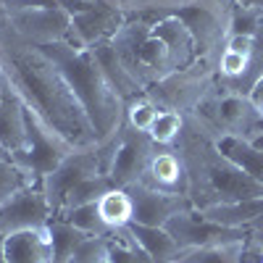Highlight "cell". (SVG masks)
<instances>
[{
    "label": "cell",
    "mask_w": 263,
    "mask_h": 263,
    "mask_svg": "<svg viewBox=\"0 0 263 263\" xmlns=\"http://www.w3.org/2000/svg\"><path fill=\"white\" fill-rule=\"evenodd\" d=\"M6 8V6H3ZM0 69L11 95L24 105L29 124L58 142L66 153L95 150V129L42 48L21 40L0 13Z\"/></svg>",
    "instance_id": "1"
},
{
    "label": "cell",
    "mask_w": 263,
    "mask_h": 263,
    "mask_svg": "<svg viewBox=\"0 0 263 263\" xmlns=\"http://www.w3.org/2000/svg\"><path fill=\"white\" fill-rule=\"evenodd\" d=\"M177 147L187 166V197L192 200L195 211L216 203L263 197V184L250 179L242 168H237L227 156H221L213 145V137L205 135L190 116Z\"/></svg>",
    "instance_id": "2"
},
{
    "label": "cell",
    "mask_w": 263,
    "mask_h": 263,
    "mask_svg": "<svg viewBox=\"0 0 263 263\" xmlns=\"http://www.w3.org/2000/svg\"><path fill=\"white\" fill-rule=\"evenodd\" d=\"M42 53L55 63V69L61 71L69 90L74 92L77 103L82 105L87 119H90L95 137H98V147L114 142L124 126L126 103L119 98V92L100 71L92 50L66 40V42H55V45H45Z\"/></svg>",
    "instance_id": "3"
},
{
    "label": "cell",
    "mask_w": 263,
    "mask_h": 263,
    "mask_svg": "<svg viewBox=\"0 0 263 263\" xmlns=\"http://www.w3.org/2000/svg\"><path fill=\"white\" fill-rule=\"evenodd\" d=\"M216 90V61L213 58H197L187 69H179L161 82H156L145 92L161 111H195L200 100Z\"/></svg>",
    "instance_id": "4"
},
{
    "label": "cell",
    "mask_w": 263,
    "mask_h": 263,
    "mask_svg": "<svg viewBox=\"0 0 263 263\" xmlns=\"http://www.w3.org/2000/svg\"><path fill=\"white\" fill-rule=\"evenodd\" d=\"M3 18L21 40L37 48L66 42L71 32V11L63 6H37L34 0L6 3Z\"/></svg>",
    "instance_id": "5"
},
{
    "label": "cell",
    "mask_w": 263,
    "mask_h": 263,
    "mask_svg": "<svg viewBox=\"0 0 263 263\" xmlns=\"http://www.w3.org/2000/svg\"><path fill=\"white\" fill-rule=\"evenodd\" d=\"M153 150L156 142L145 132H135L124 124L114 142L98 147L100 171L114 182V187H132L142 179Z\"/></svg>",
    "instance_id": "6"
},
{
    "label": "cell",
    "mask_w": 263,
    "mask_h": 263,
    "mask_svg": "<svg viewBox=\"0 0 263 263\" xmlns=\"http://www.w3.org/2000/svg\"><path fill=\"white\" fill-rule=\"evenodd\" d=\"M53 218V211L48 205V197L42 192V184H29L11 195L0 205V237H8L13 232L24 229H40L48 227Z\"/></svg>",
    "instance_id": "7"
},
{
    "label": "cell",
    "mask_w": 263,
    "mask_h": 263,
    "mask_svg": "<svg viewBox=\"0 0 263 263\" xmlns=\"http://www.w3.org/2000/svg\"><path fill=\"white\" fill-rule=\"evenodd\" d=\"M95 174H103L100 171V158H98V147L95 150H77L71 156H66L50 174L40 179L42 184V192L48 197V205L53 211V218L58 216L61 211V203L63 197L69 195V190L74 184H79L82 179L87 177H95Z\"/></svg>",
    "instance_id": "8"
},
{
    "label": "cell",
    "mask_w": 263,
    "mask_h": 263,
    "mask_svg": "<svg viewBox=\"0 0 263 263\" xmlns=\"http://www.w3.org/2000/svg\"><path fill=\"white\" fill-rule=\"evenodd\" d=\"M126 21L129 18L119 8H114L111 3H105V0H92V3H87L84 8L71 11L69 42L82 45V48H92L103 40H111Z\"/></svg>",
    "instance_id": "9"
},
{
    "label": "cell",
    "mask_w": 263,
    "mask_h": 263,
    "mask_svg": "<svg viewBox=\"0 0 263 263\" xmlns=\"http://www.w3.org/2000/svg\"><path fill=\"white\" fill-rule=\"evenodd\" d=\"M166 232L177 239L179 248H208V245H221V242H237V239H248L245 229H229L221 224H213L203 218L195 208L177 213L166 221Z\"/></svg>",
    "instance_id": "10"
},
{
    "label": "cell",
    "mask_w": 263,
    "mask_h": 263,
    "mask_svg": "<svg viewBox=\"0 0 263 263\" xmlns=\"http://www.w3.org/2000/svg\"><path fill=\"white\" fill-rule=\"evenodd\" d=\"M126 190L132 192V200H135V224L166 227L168 218L192 208V200L187 195L163 192V190H156V187H147L142 182L132 184Z\"/></svg>",
    "instance_id": "11"
},
{
    "label": "cell",
    "mask_w": 263,
    "mask_h": 263,
    "mask_svg": "<svg viewBox=\"0 0 263 263\" xmlns=\"http://www.w3.org/2000/svg\"><path fill=\"white\" fill-rule=\"evenodd\" d=\"M142 184L147 187H156V190H163V192H177V195H187V187H190V179H187V166H184V158L179 147H158L153 150L150 156V163L142 174Z\"/></svg>",
    "instance_id": "12"
},
{
    "label": "cell",
    "mask_w": 263,
    "mask_h": 263,
    "mask_svg": "<svg viewBox=\"0 0 263 263\" xmlns=\"http://www.w3.org/2000/svg\"><path fill=\"white\" fill-rule=\"evenodd\" d=\"M0 255L3 263H55L50 229L40 227L0 237Z\"/></svg>",
    "instance_id": "13"
},
{
    "label": "cell",
    "mask_w": 263,
    "mask_h": 263,
    "mask_svg": "<svg viewBox=\"0 0 263 263\" xmlns=\"http://www.w3.org/2000/svg\"><path fill=\"white\" fill-rule=\"evenodd\" d=\"M0 142L13 153V158L29 153V116L11 90L0 100Z\"/></svg>",
    "instance_id": "14"
},
{
    "label": "cell",
    "mask_w": 263,
    "mask_h": 263,
    "mask_svg": "<svg viewBox=\"0 0 263 263\" xmlns=\"http://www.w3.org/2000/svg\"><path fill=\"white\" fill-rule=\"evenodd\" d=\"M213 145L237 168H242L250 179H255V182L263 184V150L253 140L239 137V135H218L213 140Z\"/></svg>",
    "instance_id": "15"
},
{
    "label": "cell",
    "mask_w": 263,
    "mask_h": 263,
    "mask_svg": "<svg viewBox=\"0 0 263 263\" xmlns=\"http://www.w3.org/2000/svg\"><path fill=\"white\" fill-rule=\"evenodd\" d=\"M203 218L213 224H221L229 229H250V224L263 213V197H248V200H229V203H216L208 208L197 211Z\"/></svg>",
    "instance_id": "16"
},
{
    "label": "cell",
    "mask_w": 263,
    "mask_h": 263,
    "mask_svg": "<svg viewBox=\"0 0 263 263\" xmlns=\"http://www.w3.org/2000/svg\"><path fill=\"white\" fill-rule=\"evenodd\" d=\"M90 50H92V55H95V61H98V66H100V71L105 74V79L111 82V87L119 92V98H121L124 103H129L132 98L142 95V90H140V87L132 82V77L124 71V66H121V61H119V55H116V50H114V42H111V40L98 42V45H92Z\"/></svg>",
    "instance_id": "17"
},
{
    "label": "cell",
    "mask_w": 263,
    "mask_h": 263,
    "mask_svg": "<svg viewBox=\"0 0 263 263\" xmlns=\"http://www.w3.org/2000/svg\"><path fill=\"white\" fill-rule=\"evenodd\" d=\"M98 213L103 218V224L108 232L126 229L129 224H135V200L126 187H111L100 200H98Z\"/></svg>",
    "instance_id": "18"
},
{
    "label": "cell",
    "mask_w": 263,
    "mask_h": 263,
    "mask_svg": "<svg viewBox=\"0 0 263 263\" xmlns=\"http://www.w3.org/2000/svg\"><path fill=\"white\" fill-rule=\"evenodd\" d=\"M132 234L137 237V242L150 253V258L156 263H177L182 248L174 239L166 227H145V224H129Z\"/></svg>",
    "instance_id": "19"
},
{
    "label": "cell",
    "mask_w": 263,
    "mask_h": 263,
    "mask_svg": "<svg viewBox=\"0 0 263 263\" xmlns=\"http://www.w3.org/2000/svg\"><path fill=\"white\" fill-rule=\"evenodd\" d=\"M114 187V182L105 177V174H95V177H87V179H82L79 184H74L71 190H69V195L63 197V203H61V211H58V216H63V213H69V211H74V208H82V205H90V203H98L100 197ZM55 216V218H58Z\"/></svg>",
    "instance_id": "20"
},
{
    "label": "cell",
    "mask_w": 263,
    "mask_h": 263,
    "mask_svg": "<svg viewBox=\"0 0 263 263\" xmlns=\"http://www.w3.org/2000/svg\"><path fill=\"white\" fill-rule=\"evenodd\" d=\"M242 245H245V239L208 245V248H187V250L179 253L177 263H239Z\"/></svg>",
    "instance_id": "21"
},
{
    "label": "cell",
    "mask_w": 263,
    "mask_h": 263,
    "mask_svg": "<svg viewBox=\"0 0 263 263\" xmlns=\"http://www.w3.org/2000/svg\"><path fill=\"white\" fill-rule=\"evenodd\" d=\"M48 229H50V239H53L55 263H69V258L74 255L79 242L87 237V232L77 229L71 221H66V218H50Z\"/></svg>",
    "instance_id": "22"
},
{
    "label": "cell",
    "mask_w": 263,
    "mask_h": 263,
    "mask_svg": "<svg viewBox=\"0 0 263 263\" xmlns=\"http://www.w3.org/2000/svg\"><path fill=\"white\" fill-rule=\"evenodd\" d=\"M263 29V8L245 6V3H232L227 16V37H258Z\"/></svg>",
    "instance_id": "23"
},
{
    "label": "cell",
    "mask_w": 263,
    "mask_h": 263,
    "mask_svg": "<svg viewBox=\"0 0 263 263\" xmlns=\"http://www.w3.org/2000/svg\"><path fill=\"white\" fill-rule=\"evenodd\" d=\"M29 184H40V177L27 166H21L16 158L11 161H0V205H3L11 195L18 190H24Z\"/></svg>",
    "instance_id": "24"
},
{
    "label": "cell",
    "mask_w": 263,
    "mask_h": 263,
    "mask_svg": "<svg viewBox=\"0 0 263 263\" xmlns=\"http://www.w3.org/2000/svg\"><path fill=\"white\" fill-rule=\"evenodd\" d=\"M184 126H187V116L184 114H179V111H161L156 116V121H153L147 137L158 147H174L179 142Z\"/></svg>",
    "instance_id": "25"
},
{
    "label": "cell",
    "mask_w": 263,
    "mask_h": 263,
    "mask_svg": "<svg viewBox=\"0 0 263 263\" xmlns=\"http://www.w3.org/2000/svg\"><path fill=\"white\" fill-rule=\"evenodd\" d=\"M158 114H161V108L153 103L147 95H137V98H132V100L124 105V124H126L129 129L145 132V135H147Z\"/></svg>",
    "instance_id": "26"
},
{
    "label": "cell",
    "mask_w": 263,
    "mask_h": 263,
    "mask_svg": "<svg viewBox=\"0 0 263 263\" xmlns=\"http://www.w3.org/2000/svg\"><path fill=\"white\" fill-rule=\"evenodd\" d=\"M58 218H66V221H71L77 229L87 232V234H98V237H108V227L103 224V218L98 213V203H90V205H82V208H74L69 213H63Z\"/></svg>",
    "instance_id": "27"
},
{
    "label": "cell",
    "mask_w": 263,
    "mask_h": 263,
    "mask_svg": "<svg viewBox=\"0 0 263 263\" xmlns=\"http://www.w3.org/2000/svg\"><path fill=\"white\" fill-rule=\"evenodd\" d=\"M105 258H108V237L87 234L74 250V255L69 258V263H100Z\"/></svg>",
    "instance_id": "28"
},
{
    "label": "cell",
    "mask_w": 263,
    "mask_h": 263,
    "mask_svg": "<svg viewBox=\"0 0 263 263\" xmlns=\"http://www.w3.org/2000/svg\"><path fill=\"white\" fill-rule=\"evenodd\" d=\"M248 100L253 103V108L263 116V71L253 79V84H250V90H248Z\"/></svg>",
    "instance_id": "29"
},
{
    "label": "cell",
    "mask_w": 263,
    "mask_h": 263,
    "mask_svg": "<svg viewBox=\"0 0 263 263\" xmlns=\"http://www.w3.org/2000/svg\"><path fill=\"white\" fill-rule=\"evenodd\" d=\"M87 3H92V0H61V6L66 11H77V8H84Z\"/></svg>",
    "instance_id": "30"
},
{
    "label": "cell",
    "mask_w": 263,
    "mask_h": 263,
    "mask_svg": "<svg viewBox=\"0 0 263 263\" xmlns=\"http://www.w3.org/2000/svg\"><path fill=\"white\" fill-rule=\"evenodd\" d=\"M8 95V82H6V74H3V69H0V100H3Z\"/></svg>",
    "instance_id": "31"
},
{
    "label": "cell",
    "mask_w": 263,
    "mask_h": 263,
    "mask_svg": "<svg viewBox=\"0 0 263 263\" xmlns=\"http://www.w3.org/2000/svg\"><path fill=\"white\" fill-rule=\"evenodd\" d=\"M11 158H13V153H11L3 142H0V161H11Z\"/></svg>",
    "instance_id": "32"
},
{
    "label": "cell",
    "mask_w": 263,
    "mask_h": 263,
    "mask_svg": "<svg viewBox=\"0 0 263 263\" xmlns=\"http://www.w3.org/2000/svg\"><path fill=\"white\" fill-rule=\"evenodd\" d=\"M255 145H258V147L263 150V137H258V140H255Z\"/></svg>",
    "instance_id": "33"
},
{
    "label": "cell",
    "mask_w": 263,
    "mask_h": 263,
    "mask_svg": "<svg viewBox=\"0 0 263 263\" xmlns=\"http://www.w3.org/2000/svg\"><path fill=\"white\" fill-rule=\"evenodd\" d=\"M3 3H13V0H3Z\"/></svg>",
    "instance_id": "34"
},
{
    "label": "cell",
    "mask_w": 263,
    "mask_h": 263,
    "mask_svg": "<svg viewBox=\"0 0 263 263\" xmlns=\"http://www.w3.org/2000/svg\"><path fill=\"white\" fill-rule=\"evenodd\" d=\"M100 263H108V258H105V260H100Z\"/></svg>",
    "instance_id": "35"
},
{
    "label": "cell",
    "mask_w": 263,
    "mask_h": 263,
    "mask_svg": "<svg viewBox=\"0 0 263 263\" xmlns=\"http://www.w3.org/2000/svg\"><path fill=\"white\" fill-rule=\"evenodd\" d=\"M0 263H3V255H0Z\"/></svg>",
    "instance_id": "36"
}]
</instances>
